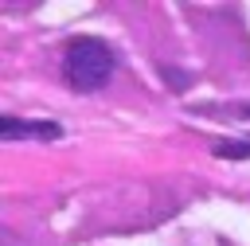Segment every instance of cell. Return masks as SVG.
<instances>
[{
    "label": "cell",
    "instance_id": "3957f363",
    "mask_svg": "<svg viewBox=\"0 0 250 246\" xmlns=\"http://www.w3.org/2000/svg\"><path fill=\"white\" fill-rule=\"evenodd\" d=\"M215 152H219V156H234V160H238V156H250V141H246V144L223 141V144H215Z\"/></svg>",
    "mask_w": 250,
    "mask_h": 246
},
{
    "label": "cell",
    "instance_id": "6da1fadb",
    "mask_svg": "<svg viewBox=\"0 0 250 246\" xmlns=\"http://www.w3.org/2000/svg\"><path fill=\"white\" fill-rule=\"evenodd\" d=\"M113 74V51L102 39H74L66 47V78L74 90H98Z\"/></svg>",
    "mask_w": 250,
    "mask_h": 246
},
{
    "label": "cell",
    "instance_id": "277c9868",
    "mask_svg": "<svg viewBox=\"0 0 250 246\" xmlns=\"http://www.w3.org/2000/svg\"><path fill=\"white\" fill-rule=\"evenodd\" d=\"M242 117H250V105H242Z\"/></svg>",
    "mask_w": 250,
    "mask_h": 246
},
{
    "label": "cell",
    "instance_id": "7a4b0ae2",
    "mask_svg": "<svg viewBox=\"0 0 250 246\" xmlns=\"http://www.w3.org/2000/svg\"><path fill=\"white\" fill-rule=\"evenodd\" d=\"M62 133V125H55V121H20V117H4L0 121V137L4 141H16V137H39V141H55Z\"/></svg>",
    "mask_w": 250,
    "mask_h": 246
}]
</instances>
